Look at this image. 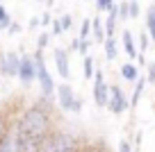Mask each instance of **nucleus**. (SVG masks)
Here are the masks:
<instances>
[{
    "mask_svg": "<svg viewBox=\"0 0 155 152\" xmlns=\"http://www.w3.org/2000/svg\"><path fill=\"white\" fill-rule=\"evenodd\" d=\"M16 136L18 138H32V141L46 143L55 134L53 129V116L48 109V100H44L39 95V102L21 114V118L16 120Z\"/></svg>",
    "mask_w": 155,
    "mask_h": 152,
    "instance_id": "1",
    "label": "nucleus"
},
{
    "mask_svg": "<svg viewBox=\"0 0 155 152\" xmlns=\"http://www.w3.org/2000/svg\"><path fill=\"white\" fill-rule=\"evenodd\" d=\"M32 57H34V64H37V84L41 89V98L50 102L53 98H57V84H55L53 75H50L48 66H46L44 50H34Z\"/></svg>",
    "mask_w": 155,
    "mask_h": 152,
    "instance_id": "2",
    "label": "nucleus"
},
{
    "mask_svg": "<svg viewBox=\"0 0 155 152\" xmlns=\"http://www.w3.org/2000/svg\"><path fill=\"white\" fill-rule=\"evenodd\" d=\"M41 152H80V143H78V136L73 132L59 129L44 143Z\"/></svg>",
    "mask_w": 155,
    "mask_h": 152,
    "instance_id": "3",
    "label": "nucleus"
},
{
    "mask_svg": "<svg viewBox=\"0 0 155 152\" xmlns=\"http://www.w3.org/2000/svg\"><path fill=\"white\" fill-rule=\"evenodd\" d=\"M57 105L68 114H80L84 107V100L75 95V91L71 89L68 82H62V84H57Z\"/></svg>",
    "mask_w": 155,
    "mask_h": 152,
    "instance_id": "4",
    "label": "nucleus"
},
{
    "mask_svg": "<svg viewBox=\"0 0 155 152\" xmlns=\"http://www.w3.org/2000/svg\"><path fill=\"white\" fill-rule=\"evenodd\" d=\"M107 109L114 116H121L130 109V95L123 93V89L119 84H110V105H107Z\"/></svg>",
    "mask_w": 155,
    "mask_h": 152,
    "instance_id": "5",
    "label": "nucleus"
},
{
    "mask_svg": "<svg viewBox=\"0 0 155 152\" xmlns=\"http://www.w3.org/2000/svg\"><path fill=\"white\" fill-rule=\"evenodd\" d=\"M91 98H94V102H96V107H101V109H105V107L110 105V84L105 82V75H103L101 68L96 71V77H94Z\"/></svg>",
    "mask_w": 155,
    "mask_h": 152,
    "instance_id": "6",
    "label": "nucleus"
},
{
    "mask_svg": "<svg viewBox=\"0 0 155 152\" xmlns=\"http://www.w3.org/2000/svg\"><path fill=\"white\" fill-rule=\"evenodd\" d=\"M16 80L23 86H30L37 82V64H34V57L21 50V68H18V77Z\"/></svg>",
    "mask_w": 155,
    "mask_h": 152,
    "instance_id": "7",
    "label": "nucleus"
},
{
    "mask_svg": "<svg viewBox=\"0 0 155 152\" xmlns=\"http://www.w3.org/2000/svg\"><path fill=\"white\" fill-rule=\"evenodd\" d=\"M18 68H21V52H16V50L0 52V75L2 77H18Z\"/></svg>",
    "mask_w": 155,
    "mask_h": 152,
    "instance_id": "8",
    "label": "nucleus"
},
{
    "mask_svg": "<svg viewBox=\"0 0 155 152\" xmlns=\"http://www.w3.org/2000/svg\"><path fill=\"white\" fill-rule=\"evenodd\" d=\"M53 59H55V68L57 75L62 80H71V52L66 48H53Z\"/></svg>",
    "mask_w": 155,
    "mask_h": 152,
    "instance_id": "9",
    "label": "nucleus"
},
{
    "mask_svg": "<svg viewBox=\"0 0 155 152\" xmlns=\"http://www.w3.org/2000/svg\"><path fill=\"white\" fill-rule=\"evenodd\" d=\"M121 48L126 50V55H128L130 62H137V57H139V48H137V41H135V36H132L130 30H123V32H121Z\"/></svg>",
    "mask_w": 155,
    "mask_h": 152,
    "instance_id": "10",
    "label": "nucleus"
},
{
    "mask_svg": "<svg viewBox=\"0 0 155 152\" xmlns=\"http://www.w3.org/2000/svg\"><path fill=\"white\" fill-rule=\"evenodd\" d=\"M119 73H121V77H123L126 82H132V84L141 77V75H139V68H137L132 62H123L121 68H119Z\"/></svg>",
    "mask_w": 155,
    "mask_h": 152,
    "instance_id": "11",
    "label": "nucleus"
},
{
    "mask_svg": "<svg viewBox=\"0 0 155 152\" xmlns=\"http://www.w3.org/2000/svg\"><path fill=\"white\" fill-rule=\"evenodd\" d=\"M146 84H148L146 75H141L139 80L135 82V89H132V95H130V109H135V107L139 105V100H141V95H144V89H146Z\"/></svg>",
    "mask_w": 155,
    "mask_h": 152,
    "instance_id": "12",
    "label": "nucleus"
},
{
    "mask_svg": "<svg viewBox=\"0 0 155 152\" xmlns=\"http://www.w3.org/2000/svg\"><path fill=\"white\" fill-rule=\"evenodd\" d=\"M103 52H105L107 62H114V59H116V55H119V43H116L114 36L105 39V43H103Z\"/></svg>",
    "mask_w": 155,
    "mask_h": 152,
    "instance_id": "13",
    "label": "nucleus"
},
{
    "mask_svg": "<svg viewBox=\"0 0 155 152\" xmlns=\"http://www.w3.org/2000/svg\"><path fill=\"white\" fill-rule=\"evenodd\" d=\"M144 23H146V32L150 34V41L155 43V5H150L144 11Z\"/></svg>",
    "mask_w": 155,
    "mask_h": 152,
    "instance_id": "14",
    "label": "nucleus"
},
{
    "mask_svg": "<svg viewBox=\"0 0 155 152\" xmlns=\"http://www.w3.org/2000/svg\"><path fill=\"white\" fill-rule=\"evenodd\" d=\"M91 36L96 39L98 43H105L107 34H105V21L101 16H94V30H91Z\"/></svg>",
    "mask_w": 155,
    "mask_h": 152,
    "instance_id": "15",
    "label": "nucleus"
},
{
    "mask_svg": "<svg viewBox=\"0 0 155 152\" xmlns=\"http://www.w3.org/2000/svg\"><path fill=\"white\" fill-rule=\"evenodd\" d=\"M96 59L91 57V55H87V57L82 59V75H84V80H94V77H96Z\"/></svg>",
    "mask_w": 155,
    "mask_h": 152,
    "instance_id": "16",
    "label": "nucleus"
},
{
    "mask_svg": "<svg viewBox=\"0 0 155 152\" xmlns=\"http://www.w3.org/2000/svg\"><path fill=\"white\" fill-rule=\"evenodd\" d=\"M116 23H119V11H116V7L107 14V18H105V34H107V39L110 36H114V32H116Z\"/></svg>",
    "mask_w": 155,
    "mask_h": 152,
    "instance_id": "17",
    "label": "nucleus"
},
{
    "mask_svg": "<svg viewBox=\"0 0 155 152\" xmlns=\"http://www.w3.org/2000/svg\"><path fill=\"white\" fill-rule=\"evenodd\" d=\"M150 43H153V41H150V34L146 32V27H144V30L139 32V41H137V48H139V55H146V50L150 48Z\"/></svg>",
    "mask_w": 155,
    "mask_h": 152,
    "instance_id": "18",
    "label": "nucleus"
},
{
    "mask_svg": "<svg viewBox=\"0 0 155 152\" xmlns=\"http://www.w3.org/2000/svg\"><path fill=\"white\" fill-rule=\"evenodd\" d=\"M12 23H14V21H12V16H9V11H7V7L0 2V30H2V32H7Z\"/></svg>",
    "mask_w": 155,
    "mask_h": 152,
    "instance_id": "19",
    "label": "nucleus"
},
{
    "mask_svg": "<svg viewBox=\"0 0 155 152\" xmlns=\"http://www.w3.org/2000/svg\"><path fill=\"white\" fill-rule=\"evenodd\" d=\"M116 11H119V21H130V0L116 2Z\"/></svg>",
    "mask_w": 155,
    "mask_h": 152,
    "instance_id": "20",
    "label": "nucleus"
},
{
    "mask_svg": "<svg viewBox=\"0 0 155 152\" xmlns=\"http://www.w3.org/2000/svg\"><path fill=\"white\" fill-rule=\"evenodd\" d=\"M94 2H96L98 14H110V11L116 7V2H114V0H94Z\"/></svg>",
    "mask_w": 155,
    "mask_h": 152,
    "instance_id": "21",
    "label": "nucleus"
},
{
    "mask_svg": "<svg viewBox=\"0 0 155 152\" xmlns=\"http://www.w3.org/2000/svg\"><path fill=\"white\" fill-rule=\"evenodd\" d=\"M91 30H94V18H84L80 23V39H91Z\"/></svg>",
    "mask_w": 155,
    "mask_h": 152,
    "instance_id": "22",
    "label": "nucleus"
},
{
    "mask_svg": "<svg viewBox=\"0 0 155 152\" xmlns=\"http://www.w3.org/2000/svg\"><path fill=\"white\" fill-rule=\"evenodd\" d=\"M50 41H53V34L50 32H41L37 39V50H46V48L50 46Z\"/></svg>",
    "mask_w": 155,
    "mask_h": 152,
    "instance_id": "23",
    "label": "nucleus"
},
{
    "mask_svg": "<svg viewBox=\"0 0 155 152\" xmlns=\"http://www.w3.org/2000/svg\"><path fill=\"white\" fill-rule=\"evenodd\" d=\"M141 16V5L137 0H130V18H139Z\"/></svg>",
    "mask_w": 155,
    "mask_h": 152,
    "instance_id": "24",
    "label": "nucleus"
},
{
    "mask_svg": "<svg viewBox=\"0 0 155 152\" xmlns=\"http://www.w3.org/2000/svg\"><path fill=\"white\" fill-rule=\"evenodd\" d=\"M59 21H62V30H64V32H71V27H73V16H71V14H64Z\"/></svg>",
    "mask_w": 155,
    "mask_h": 152,
    "instance_id": "25",
    "label": "nucleus"
},
{
    "mask_svg": "<svg viewBox=\"0 0 155 152\" xmlns=\"http://www.w3.org/2000/svg\"><path fill=\"white\" fill-rule=\"evenodd\" d=\"M146 80H148V84H155V62H148V66H146Z\"/></svg>",
    "mask_w": 155,
    "mask_h": 152,
    "instance_id": "26",
    "label": "nucleus"
},
{
    "mask_svg": "<svg viewBox=\"0 0 155 152\" xmlns=\"http://www.w3.org/2000/svg\"><path fill=\"white\" fill-rule=\"evenodd\" d=\"M62 32H64V30H62V21L55 18V21H53V25H50V34H53V36H59Z\"/></svg>",
    "mask_w": 155,
    "mask_h": 152,
    "instance_id": "27",
    "label": "nucleus"
},
{
    "mask_svg": "<svg viewBox=\"0 0 155 152\" xmlns=\"http://www.w3.org/2000/svg\"><path fill=\"white\" fill-rule=\"evenodd\" d=\"M39 27H41V16H32V18L28 21V30L34 32V30H39Z\"/></svg>",
    "mask_w": 155,
    "mask_h": 152,
    "instance_id": "28",
    "label": "nucleus"
},
{
    "mask_svg": "<svg viewBox=\"0 0 155 152\" xmlns=\"http://www.w3.org/2000/svg\"><path fill=\"white\" fill-rule=\"evenodd\" d=\"M89 48H91V39H80V52L87 57L89 55Z\"/></svg>",
    "mask_w": 155,
    "mask_h": 152,
    "instance_id": "29",
    "label": "nucleus"
},
{
    "mask_svg": "<svg viewBox=\"0 0 155 152\" xmlns=\"http://www.w3.org/2000/svg\"><path fill=\"white\" fill-rule=\"evenodd\" d=\"M119 152H135L128 138H121V141H119Z\"/></svg>",
    "mask_w": 155,
    "mask_h": 152,
    "instance_id": "30",
    "label": "nucleus"
},
{
    "mask_svg": "<svg viewBox=\"0 0 155 152\" xmlns=\"http://www.w3.org/2000/svg\"><path fill=\"white\" fill-rule=\"evenodd\" d=\"M53 21L55 18H50V11H44V14H41V27H50Z\"/></svg>",
    "mask_w": 155,
    "mask_h": 152,
    "instance_id": "31",
    "label": "nucleus"
},
{
    "mask_svg": "<svg viewBox=\"0 0 155 152\" xmlns=\"http://www.w3.org/2000/svg\"><path fill=\"white\" fill-rule=\"evenodd\" d=\"M68 52H80V36L78 39H73L71 43H68V48H66Z\"/></svg>",
    "mask_w": 155,
    "mask_h": 152,
    "instance_id": "32",
    "label": "nucleus"
},
{
    "mask_svg": "<svg viewBox=\"0 0 155 152\" xmlns=\"http://www.w3.org/2000/svg\"><path fill=\"white\" fill-rule=\"evenodd\" d=\"M21 30H23V27H21V25H18V23H16V21H14V23L9 25V30H7V34H18Z\"/></svg>",
    "mask_w": 155,
    "mask_h": 152,
    "instance_id": "33",
    "label": "nucleus"
},
{
    "mask_svg": "<svg viewBox=\"0 0 155 152\" xmlns=\"http://www.w3.org/2000/svg\"><path fill=\"white\" fill-rule=\"evenodd\" d=\"M137 62H139V66H148V62H146V55H139V57H137Z\"/></svg>",
    "mask_w": 155,
    "mask_h": 152,
    "instance_id": "34",
    "label": "nucleus"
},
{
    "mask_svg": "<svg viewBox=\"0 0 155 152\" xmlns=\"http://www.w3.org/2000/svg\"><path fill=\"white\" fill-rule=\"evenodd\" d=\"M46 5H48V9H50V7L55 5V0H46Z\"/></svg>",
    "mask_w": 155,
    "mask_h": 152,
    "instance_id": "35",
    "label": "nucleus"
},
{
    "mask_svg": "<svg viewBox=\"0 0 155 152\" xmlns=\"http://www.w3.org/2000/svg\"><path fill=\"white\" fill-rule=\"evenodd\" d=\"M37 2H46V0H37Z\"/></svg>",
    "mask_w": 155,
    "mask_h": 152,
    "instance_id": "36",
    "label": "nucleus"
},
{
    "mask_svg": "<svg viewBox=\"0 0 155 152\" xmlns=\"http://www.w3.org/2000/svg\"><path fill=\"white\" fill-rule=\"evenodd\" d=\"M0 145H2V143H0ZM0 152H2V150H0Z\"/></svg>",
    "mask_w": 155,
    "mask_h": 152,
    "instance_id": "37",
    "label": "nucleus"
},
{
    "mask_svg": "<svg viewBox=\"0 0 155 152\" xmlns=\"http://www.w3.org/2000/svg\"><path fill=\"white\" fill-rule=\"evenodd\" d=\"M153 5H155V0H153Z\"/></svg>",
    "mask_w": 155,
    "mask_h": 152,
    "instance_id": "38",
    "label": "nucleus"
}]
</instances>
